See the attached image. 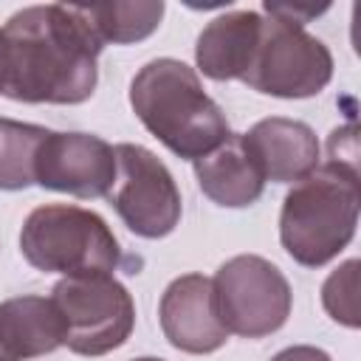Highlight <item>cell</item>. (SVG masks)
I'll return each mask as SVG.
<instances>
[{
  "instance_id": "obj_17",
  "label": "cell",
  "mask_w": 361,
  "mask_h": 361,
  "mask_svg": "<svg viewBox=\"0 0 361 361\" xmlns=\"http://www.w3.org/2000/svg\"><path fill=\"white\" fill-rule=\"evenodd\" d=\"M358 259H347L341 262L322 285V305L327 310V316L344 327H358L361 316H358Z\"/></svg>"
},
{
  "instance_id": "obj_14",
  "label": "cell",
  "mask_w": 361,
  "mask_h": 361,
  "mask_svg": "<svg viewBox=\"0 0 361 361\" xmlns=\"http://www.w3.org/2000/svg\"><path fill=\"white\" fill-rule=\"evenodd\" d=\"M6 333L17 361H28L45 353H54L65 344V324L54 305L45 296H14L0 302Z\"/></svg>"
},
{
  "instance_id": "obj_23",
  "label": "cell",
  "mask_w": 361,
  "mask_h": 361,
  "mask_svg": "<svg viewBox=\"0 0 361 361\" xmlns=\"http://www.w3.org/2000/svg\"><path fill=\"white\" fill-rule=\"evenodd\" d=\"M133 361H164V358H152V355H141V358H133Z\"/></svg>"
},
{
  "instance_id": "obj_8",
  "label": "cell",
  "mask_w": 361,
  "mask_h": 361,
  "mask_svg": "<svg viewBox=\"0 0 361 361\" xmlns=\"http://www.w3.org/2000/svg\"><path fill=\"white\" fill-rule=\"evenodd\" d=\"M116 180L107 192L124 226L147 240L175 231L180 220V192L166 164L138 144H116Z\"/></svg>"
},
{
  "instance_id": "obj_1",
  "label": "cell",
  "mask_w": 361,
  "mask_h": 361,
  "mask_svg": "<svg viewBox=\"0 0 361 361\" xmlns=\"http://www.w3.org/2000/svg\"><path fill=\"white\" fill-rule=\"evenodd\" d=\"M3 96L28 104H82L99 82L96 59L104 42L79 6H28L8 17Z\"/></svg>"
},
{
  "instance_id": "obj_22",
  "label": "cell",
  "mask_w": 361,
  "mask_h": 361,
  "mask_svg": "<svg viewBox=\"0 0 361 361\" xmlns=\"http://www.w3.org/2000/svg\"><path fill=\"white\" fill-rule=\"evenodd\" d=\"M3 85H6V37L0 28V93H3Z\"/></svg>"
},
{
  "instance_id": "obj_13",
  "label": "cell",
  "mask_w": 361,
  "mask_h": 361,
  "mask_svg": "<svg viewBox=\"0 0 361 361\" xmlns=\"http://www.w3.org/2000/svg\"><path fill=\"white\" fill-rule=\"evenodd\" d=\"M195 178L203 195L226 209H245L257 203L265 189V178L240 133H228L223 144L197 158Z\"/></svg>"
},
{
  "instance_id": "obj_2",
  "label": "cell",
  "mask_w": 361,
  "mask_h": 361,
  "mask_svg": "<svg viewBox=\"0 0 361 361\" xmlns=\"http://www.w3.org/2000/svg\"><path fill=\"white\" fill-rule=\"evenodd\" d=\"M130 104L138 121L178 158L197 161L228 138L226 113L203 90L197 71L180 59L147 62L130 82Z\"/></svg>"
},
{
  "instance_id": "obj_20",
  "label": "cell",
  "mask_w": 361,
  "mask_h": 361,
  "mask_svg": "<svg viewBox=\"0 0 361 361\" xmlns=\"http://www.w3.org/2000/svg\"><path fill=\"white\" fill-rule=\"evenodd\" d=\"M271 361H333L324 350L319 347H310V344H293V347H285L279 350Z\"/></svg>"
},
{
  "instance_id": "obj_21",
  "label": "cell",
  "mask_w": 361,
  "mask_h": 361,
  "mask_svg": "<svg viewBox=\"0 0 361 361\" xmlns=\"http://www.w3.org/2000/svg\"><path fill=\"white\" fill-rule=\"evenodd\" d=\"M0 361H17V355H14V350H11V341H8V333H6L3 307H0Z\"/></svg>"
},
{
  "instance_id": "obj_10",
  "label": "cell",
  "mask_w": 361,
  "mask_h": 361,
  "mask_svg": "<svg viewBox=\"0 0 361 361\" xmlns=\"http://www.w3.org/2000/svg\"><path fill=\"white\" fill-rule=\"evenodd\" d=\"M158 319L166 341L192 355L214 353L228 341V330L217 310L214 282L203 274L172 279L161 296Z\"/></svg>"
},
{
  "instance_id": "obj_6",
  "label": "cell",
  "mask_w": 361,
  "mask_h": 361,
  "mask_svg": "<svg viewBox=\"0 0 361 361\" xmlns=\"http://www.w3.org/2000/svg\"><path fill=\"white\" fill-rule=\"evenodd\" d=\"M333 79L330 48L302 25L262 17L259 42L243 82L265 96L307 99L322 93Z\"/></svg>"
},
{
  "instance_id": "obj_12",
  "label": "cell",
  "mask_w": 361,
  "mask_h": 361,
  "mask_svg": "<svg viewBox=\"0 0 361 361\" xmlns=\"http://www.w3.org/2000/svg\"><path fill=\"white\" fill-rule=\"evenodd\" d=\"M259 31H262V14L251 8L214 17L200 31L195 45L197 68L214 82H228V79L243 82L259 42Z\"/></svg>"
},
{
  "instance_id": "obj_4",
  "label": "cell",
  "mask_w": 361,
  "mask_h": 361,
  "mask_svg": "<svg viewBox=\"0 0 361 361\" xmlns=\"http://www.w3.org/2000/svg\"><path fill=\"white\" fill-rule=\"evenodd\" d=\"M20 251L37 271L85 276L113 274L121 262V248L102 214L71 206H37L20 231Z\"/></svg>"
},
{
  "instance_id": "obj_18",
  "label": "cell",
  "mask_w": 361,
  "mask_h": 361,
  "mask_svg": "<svg viewBox=\"0 0 361 361\" xmlns=\"http://www.w3.org/2000/svg\"><path fill=\"white\" fill-rule=\"evenodd\" d=\"M327 164L333 166H344L358 172V138H355V127H336L327 138Z\"/></svg>"
},
{
  "instance_id": "obj_7",
  "label": "cell",
  "mask_w": 361,
  "mask_h": 361,
  "mask_svg": "<svg viewBox=\"0 0 361 361\" xmlns=\"http://www.w3.org/2000/svg\"><path fill=\"white\" fill-rule=\"evenodd\" d=\"M217 310L228 333L243 338H262L276 333L293 305L285 274L257 254H240L223 262L214 274Z\"/></svg>"
},
{
  "instance_id": "obj_11",
  "label": "cell",
  "mask_w": 361,
  "mask_h": 361,
  "mask_svg": "<svg viewBox=\"0 0 361 361\" xmlns=\"http://www.w3.org/2000/svg\"><path fill=\"white\" fill-rule=\"evenodd\" d=\"M243 141L265 180L296 183L319 166V138L305 121L282 116L262 118L243 133Z\"/></svg>"
},
{
  "instance_id": "obj_16",
  "label": "cell",
  "mask_w": 361,
  "mask_h": 361,
  "mask_svg": "<svg viewBox=\"0 0 361 361\" xmlns=\"http://www.w3.org/2000/svg\"><path fill=\"white\" fill-rule=\"evenodd\" d=\"M51 130L0 118V189L17 192L37 183V152Z\"/></svg>"
},
{
  "instance_id": "obj_3",
  "label": "cell",
  "mask_w": 361,
  "mask_h": 361,
  "mask_svg": "<svg viewBox=\"0 0 361 361\" xmlns=\"http://www.w3.org/2000/svg\"><path fill=\"white\" fill-rule=\"evenodd\" d=\"M358 172L344 166H316L296 180L279 212V240L293 262L319 268L338 257L358 226Z\"/></svg>"
},
{
  "instance_id": "obj_9",
  "label": "cell",
  "mask_w": 361,
  "mask_h": 361,
  "mask_svg": "<svg viewBox=\"0 0 361 361\" xmlns=\"http://www.w3.org/2000/svg\"><path fill=\"white\" fill-rule=\"evenodd\" d=\"M37 183L73 197H104L116 180L113 147L90 133H48L37 152Z\"/></svg>"
},
{
  "instance_id": "obj_15",
  "label": "cell",
  "mask_w": 361,
  "mask_h": 361,
  "mask_svg": "<svg viewBox=\"0 0 361 361\" xmlns=\"http://www.w3.org/2000/svg\"><path fill=\"white\" fill-rule=\"evenodd\" d=\"M93 34L102 42L130 45L147 39L164 17L161 0H130V3H90L79 6Z\"/></svg>"
},
{
  "instance_id": "obj_19",
  "label": "cell",
  "mask_w": 361,
  "mask_h": 361,
  "mask_svg": "<svg viewBox=\"0 0 361 361\" xmlns=\"http://www.w3.org/2000/svg\"><path fill=\"white\" fill-rule=\"evenodd\" d=\"M265 8V14L268 17H276V20H282V23H290V25H302L305 28V23L307 20H313V17H319L327 6H305V3H265L262 6Z\"/></svg>"
},
{
  "instance_id": "obj_5",
  "label": "cell",
  "mask_w": 361,
  "mask_h": 361,
  "mask_svg": "<svg viewBox=\"0 0 361 361\" xmlns=\"http://www.w3.org/2000/svg\"><path fill=\"white\" fill-rule=\"evenodd\" d=\"M51 299L65 324V347L76 355L113 353L135 327V302L113 274L65 276Z\"/></svg>"
}]
</instances>
